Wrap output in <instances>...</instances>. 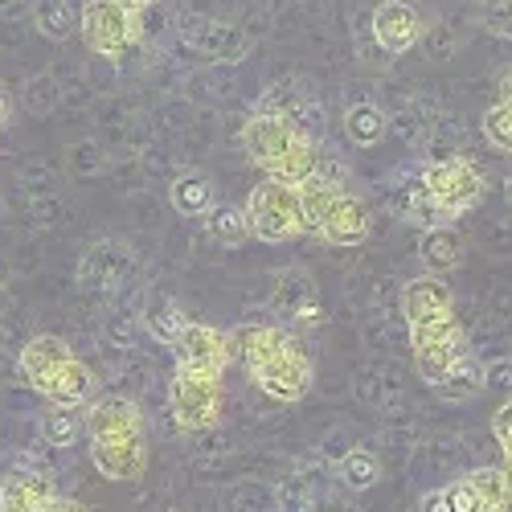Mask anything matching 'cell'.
Segmentation results:
<instances>
[{
	"label": "cell",
	"instance_id": "cell-1",
	"mask_svg": "<svg viewBox=\"0 0 512 512\" xmlns=\"http://www.w3.org/2000/svg\"><path fill=\"white\" fill-rule=\"evenodd\" d=\"M484 193V177L472 160L451 156V160H435L418 168V177L406 185L402 193V218L418 222L422 230L447 226L451 218H459L463 209H472Z\"/></svg>",
	"mask_w": 512,
	"mask_h": 512
},
{
	"label": "cell",
	"instance_id": "cell-2",
	"mask_svg": "<svg viewBox=\"0 0 512 512\" xmlns=\"http://www.w3.org/2000/svg\"><path fill=\"white\" fill-rule=\"evenodd\" d=\"M242 144H246V156L263 168L271 181H283L291 189H300L304 181L316 177V144L295 127V119L279 115V111H254L242 127Z\"/></svg>",
	"mask_w": 512,
	"mask_h": 512
},
{
	"label": "cell",
	"instance_id": "cell-3",
	"mask_svg": "<svg viewBox=\"0 0 512 512\" xmlns=\"http://www.w3.org/2000/svg\"><path fill=\"white\" fill-rule=\"evenodd\" d=\"M242 357L250 377L259 381V390L275 402H300L312 390V361L300 340L283 328H250L242 336Z\"/></svg>",
	"mask_w": 512,
	"mask_h": 512
},
{
	"label": "cell",
	"instance_id": "cell-4",
	"mask_svg": "<svg viewBox=\"0 0 512 512\" xmlns=\"http://www.w3.org/2000/svg\"><path fill=\"white\" fill-rule=\"evenodd\" d=\"M246 218H250V234H259L263 242H291L304 234V218H300V193L283 181H263L254 185L250 201H246Z\"/></svg>",
	"mask_w": 512,
	"mask_h": 512
},
{
	"label": "cell",
	"instance_id": "cell-5",
	"mask_svg": "<svg viewBox=\"0 0 512 512\" xmlns=\"http://www.w3.org/2000/svg\"><path fill=\"white\" fill-rule=\"evenodd\" d=\"M168 406H173V418H177L181 431L218 426V418H222V377L177 365L173 390H168Z\"/></svg>",
	"mask_w": 512,
	"mask_h": 512
},
{
	"label": "cell",
	"instance_id": "cell-6",
	"mask_svg": "<svg viewBox=\"0 0 512 512\" xmlns=\"http://www.w3.org/2000/svg\"><path fill=\"white\" fill-rule=\"evenodd\" d=\"M78 21H82L87 41H91V50L111 58V62H119L140 41V13L123 9L119 0H91Z\"/></svg>",
	"mask_w": 512,
	"mask_h": 512
},
{
	"label": "cell",
	"instance_id": "cell-7",
	"mask_svg": "<svg viewBox=\"0 0 512 512\" xmlns=\"http://www.w3.org/2000/svg\"><path fill=\"white\" fill-rule=\"evenodd\" d=\"M410 340H414V365L431 386H439L463 357H472L467 353V336L455 320H443L431 328H410Z\"/></svg>",
	"mask_w": 512,
	"mask_h": 512
},
{
	"label": "cell",
	"instance_id": "cell-8",
	"mask_svg": "<svg viewBox=\"0 0 512 512\" xmlns=\"http://www.w3.org/2000/svg\"><path fill=\"white\" fill-rule=\"evenodd\" d=\"M173 353H177V365L181 369H201V373H218L222 377L226 365L234 361V340L222 328L189 320V328L181 332Z\"/></svg>",
	"mask_w": 512,
	"mask_h": 512
},
{
	"label": "cell",
	"instance_id": "cell-9",
	"mask_svg": "<svg viewBox=\"0 0 512 512\" xmlns=\"http://www.w3.org/2000/svg\"><path fill=\"white\" fill-rule=\"evenodd\" d=\"M91 463L103 480H140L148 467V451H144V435L132 439H91Z\"/></svg>",
	"mask_w": 512,
	"mask_h": 512
},
{
	"label": "cell",
	"instance_id": "cell-10",
	"mask_svg": "<svg viewBox=\"0 0 512 512\" xmlns=\"http://www.w3.org/2000/svg\"><path fill=\"white\" fill-rule=\"evenodd\" d=\"M87 435L91 439H132V435H144V418H140V406L132 398H119V394H107V398H95L87 406Z\"/></svg>",
	"mask_w": 512,
	"mask_h": 512
},
{
	"label": "cell",
	"instance_id": "cell-11",
	"mask_svg": "<svg viewBox=\"0 0 512 512\" xmlns=\"http://www.w3.org/2000/svg\"><path fill=\"white\" fill-rule=\"evenodd\" d=\"M402 312L410 328H431L443 320H455V304H451V291L439 279H414L402 291Z\"/></svg>",
	"mask_w": 512,
	"mask_h": 512
},
{
	"label": "cell",
	"instance_id": "cell-12",
	"mask_svg": "<svg viewBox=\"0 0 512 512\" xmlns=\"http://www.w3.org/2000/svg\"><path fill=\"white\" fill-rule=\"evenodd\" d=\"M316 234H320L328 246H345V250L361 246V242L369 238V209H365V201L345 189V193L336 197V205L328 209V218H324V226H320Z\"/></svg>",
	"mask_w": 512,
	"mask_h": 512
},
{
	"label": "cell",
	"instance_id": "cell-13",
	"mask_svg": "<svg viewBox=\"0 0 512 512\" xmlns=\"http://www.w3.org/2000/svg\"><path fill=\"white\" fill-rule=\"evenodd\" d=\"M54 500H58L54 484L41 472H33V467H13L0 480V512H41Z\"/></svg>",
	"mask_w": 512,
	"mask_h": 512
},
{
	"label": "cell",
	"instance_id": "cell-14",
	"mask_svg": "<svg viewBox=\"0 0 512 512\" xmlns=\"http://www.w3.org/2000/svg\"><path fill=\"white\" fill-rule=\"evenodd\" d=\"M418 33H422L418 13L410 5H402V0H386V5L373 13V37L386 54H406L418 41Z\"/></svg>",
	"mask_w": 512,
	"mask_h": 512
},
{
	"label": "cell",
	"instance_id": "cell-15",
	"mask_svg": "<svg viewBox=\"0 0 512 512\" xmlns=\"http://www.w3.org/2000/svg\"><path fill=\"white\" fill-rule=\"evenodd\" d=\"M70 357L74 353H70L66 340H58V336H33L29 345L21 349V357H17V369H21V377L29 381L33 390H41Z\"/></svg>",
	"mask_w": 512,
	"mask_h": 512
},
{
	"label": "cell",
	"instance_id": "cell-16",
	"mask_svg": "<svg viewBox=\"0 0 512 512\" xmlns=\"http://www.w3.org/2000/svg\"><path fill=\"white\" fill-rule=\"evenodd\" d=\"M41 398H46L50 406H66V410H78V406H87V398L95 394V373L82 365L78 357H70L46 386L37 390Z\"/></svg>",
	"mask_w": 512,
	"mask_h": 512
},
{
	"label": "cell",
	"instance_id": "cell-17",
	"mask_svg": "<svg viewBox=\"0 0 512 512\" xmlns=\"http://www.w3.org/2000/svg\"><path fill=\"white\" fill-rule=\"evenodd\" d=\"M300 218H304V234H316L320 226H324V218H328V209L336 205V197L345 193L340 189V181H324L320 173L312 177V181H304L300 189Z\"/></svg>",
	"mask_w": 512,
	"mask_h": 512
},
{
	"label": "cell",
	"instance_id": "cell-18",
	"mask_svg": "<svg viewBox=\"0 0 512 512\" xmlns=\"http://www.w3.org/2000/svg\"><path fill=\"white\" fill-rule=\"evenodd\" d=\"M144 324H148V332L160 340V345H177L181 332L189 328V316L177 308V300H168V295H148Z\"/></svg>",
	"mask_w": 512,
	"mask_h": 512
},
{
	"label": "cell",
	"instance_id": "cell-19",
	"mask_svg": "<svg viewBox=\"0 0 512 512\" xmlns=\"http://www.w3.org/2000/svg\"><path fill=\"white\" fill-rule=\"evenodd\" d=\"M168 197H173V209L185 213V218H205L213 209V185L205 173H181L173 189H168Z\"/></svg>",
	"mask_w": 512,
	"mask_h": 512
},
{
	"label": "cell",
	"instance_id": "cell-20",
	"mask_svg": "<svg viewBox=\"0 0 512 512\" xmlns=\"http://www.w3.org/2000/svg\"><path fill=\"white\" fill-rule=\"evenodd\" d=\"M193 46H197V54H205V58H226V62H238L242 54H246V37L234 29V25H201L197 33H193Z\"/></svg>",
	"mask_w": 512,
	"mask_h": 512
},
{
	"label": "cell",
	"instance_id": "cell-21",
	"mask_svg": "<svg viewBox=\"0 0 512 512\" xmlns=\"http://www.w3.org/2000/svg\"><path fill=\"white\" fill-rule=\"evenodd\" d=\"M345 132L357 148H373L381 144V136H386V111L373 107V103H353L345 111Z\"/></svg>",
	"mask_w": 512,
	"mask_h": 512
},
{
	"label": "cell",
	"instance_id": "cell-22",
	"mask_svg": "<svg viewBox=\"0 0 512 512\" xmlns=\"http://www.w3.org/2000/svg\"><path fill=\"white\" fill-rule=\"evenodd\" d=\"M463 480H467V488L476 492L480 512H504V508H508V500H512V484H508L504 472H496V467H480V472H467Z\"/></svg>",
	"mask_w": 512,
	"mask_h": 512
},
{
	"label": "cell",
	"instance_id": "cell-23",
	"mask_svg": "<svg viewBox=\"0 0 512 512\" xmlns=\"http://www.w3.org/2000/svg\"><path fill=\"white\" fill-rule=\"evenodd\" d=\"M82 431H87V422H82L78 410H66V406H50L46 414H41V439H46L50 447L66 451L82 439Z\"/></svg>",
	"mask_w": 512,
	"mask_h": 512
},
{
	"label": "cell",
	"instance_id": "cell-24",
	"mask_svg": "<svg viewBox=\"0 0 512 512\" xmlns=\"http://www.w3.org/2000/svg\"><path fill=\"white\" fill-rule=\"evenodd\" d=\"M205 230L218 238V242H226V246L246 242V234H250L246 205H213V209L205 213Z\"/></svg>",
	"mask_w": 512,
	"mask_h": 512
},
{
	"label": "cell",
	"instance_id": "cell-25",
	"mask_svg": "<svg viewBox=\"0 0 512 512\" xmlns=\"http://www.w3.org/2000/svg\"><path fill=\"white\" fill-rule=\"evenodd\" d=\"M459 254H463V242L451 226H435V230H426L422 234V263L426 267H435V271H447L459 263Z\"/></svg>",
	"mask_w": 512,
	"mask_h": 512
},
{
	"label": "cell",
	"instance_id": "cell-26",
	"mask_svg": "<svg viewBox=\"0 0 512 512\" xmlns=\"http://www.w3.org/2000/svg\"><path fill=\"white\" fill-rule=\"evenodd\" d=\"M336 472H340V480H345L353 492H365V488H373L381 480V459L369 447H353L345 459H340Z\"/></svg>",
	"mask_w": 512,
	"mask_h": 512
},
{
	"label": "cell",
	"instance_id": "cell-27",
	"mask_svg": "<svg viewBox=\"0 0 512 512\" xmlns=\"http://www.w3.org/2000/svg\"><path fill=\"white\" fill-rule=\"evenodd\" d=\"M33 21H37V29L46 33V37H54V41H62V37H70V29H74V9H70V0H37L33 5Z\"/></svg>",
	"mask_w": 512,
	"mask_h": 512
},
{
	"label": "cell",
	"instance_id": "cell-28",
	"mask_svg": "<svg viewBox=\"0 0 512 512\" xmlns=\"http://www.w3.org/2000/svg\"><path fill=\"white\" fill-rule=\"evenodd\" d=\"M443 398H451V402H463V398H472V394H480V369H476V361L472 357H463L439 386H435Z\"/></svg>",
	"mask_w": 512,
	"mask_h": 512
},
{
	"label": "cell",
	"instance_id": "cell-29",
	"mask_svg": "<svg viewBox=\"0 0 512 512\" xmlns=\"http://www.w3.org/2000/svg\"><path fill=\"white\" fill-rule=\"evenodd\" d=\"M484 136H488L500 152H512V103H508V99L496 103V107L488 111V119H484Z\"/></svg>",
	"mask_w": 512,
	"mask_h": 512
},
{
	"label": "cell",
	"instance_id": "cell-30",
	"mask_svg": "<svg viewBox=\"0 0 512 512\" xmlns=\"http://www.w3.org/2000/svg\"><path fill=\"white\" fill-rule=\"evenodd\" d=\"M496 439H500V447H504V455H512V402L508 406H500V414H496Z\"/></svg>",
	"mask_w": 512,
	"mask_h": 512
},
{
	"label": "cell",
	"instance_id": "cell-31",
	"mask_svg": "<svg viewBox=\"0 0 512 512\" xmlns=\"http://www.w3.org/2000/svg\"><path fill=\"white\" fill-rule=\"evenodd\" d=\"M418 512H455V508H451V496H447V488L426 492V496H422V504H418Z\"/></svg>",
	"mask_w": 512,
	"mask_h": 512
},
{
	"label": "cell",
	"instance_id": "cell-32",
	"mask_svg": "<svg viewBox=\"0 0 512 512\" xmlns=\"http://www.w3.org/2000/svg\"><path fill=\"white\" fill-rule=\"evenodd\" d=\"M41 512H87V508H82V504H74V500H54V504H46V508H41Z\"/></svg>",
	"mask_w": 512,
	"mask_h": 512
},
{
	"label": "cell",
	"instance_id": "cell-33",
	"mask_svg": "<svg viewBox=\"0 0 512 512\" xmlns=\"http://www.w3.org/2000/svg\"><path fill=\"white\" fill-rule=\"evenodd\" d=\"M9 115H13V95L0 87V123H9Z\"/></svg>",
	"mask_w": 512,
	"mask_h": 512
},
{
	"label": "cell",
	"instance_id": "cell-34",
	"mask_svg": "<svg viewBox=\"0 0 512 512\" xmlns=\"http://www.w3.org/2000/svg\"><path fill=\"white\" fill-rule=\"evenodd\" d=\"M119 5H123V9H132V13H140V9L152 5V0H119Z\"/></svg>",
	"mask_w": 512,
	"mask_h": 512
},
{
	"label": "cell",
	"instance_id": "cell-35",
	"mask_svg": "<svg viewBox=\"0 0 512 512\" xmlns=\"http://www.w3.org/2000/svg\"><path fill=\"white\" fill-rule=\"evenodd\" d=\"M504 91H508V95H504V99H508V103H512V70H508V78H504Z\"/></svg>",
	"mask_w": 512,
	"mask_h": 512
},
{
	"label": "cell",
	"instance_id": "cell-36",
	"mask_svg": "<svg viewBox=\"0 0 512 512\" xmlns=\"http://www.w3.org/2000/svg\"><path fill=\"white\" fill-rule=\"evenodd\" d=\"M508 193H512V185H508Z\"/></svg>",
	"mask_w": 512,
	"mask_h": 512
}]
</instances>
